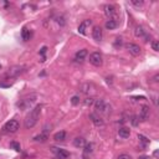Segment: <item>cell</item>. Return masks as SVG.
Wrapping results in <instances>:
<instances>
[{
	"label": "cell",
	"instance_id": "22",
	"mask_svg": "<svg viewBox=\"0 0 159 159\" xmlns=\"http://www.w3.org/2000/svg\"><path fill=\"white\" fill-rule=\"evenodd\" d=\"M21 37L25 41H27V40H30V30H29L27 27H23V30H21Z\"/></svg>",
	"mask_w": 159,
	"mask_h": 159
},
{
	"label": "cell",
	"instance_id": "17",
	"mask_svg": "<svg viewBox=\"0 0 159 159\" xmlns=\"http://www.w3.org/2000/svg\"><path fill=\"white\" fill-rule=\"evenodd\" d=\"M85 144H86V140H85V138H82V137H77V138L73 139V146L77 148L85 147Z\"/></svg>",
	"mask_w": 159,
	"mask_h": 159
},
{
	"label": "cell",
	"instance_id": "14",
	"mask_svg": "<svg viewBox=\"0 0 159 159\" xmlns=\"http://www.w3.org/2000/svg\"><path fill=\"white\" fill-rule=\"evenodd\" d=\"M90 119H91V121L93 122V124L97 126V127H100V126H103V121L96 113H91V114H90Z\"/></svg>",
	"mask_w": 159,
	"mask_h": 159
},
{
	"label": "cell",
	"instance_id": "11",
	"mask_svg": "<svg viewBox=\"0 0 159 159\" xmlns=\"http://www.w3.org/2000/svg\"><path fill=\"white\" fill-rule=\"evenodd\" d=\"M24 66H14V67H11L9 70V72H8V75L10 76V77H15V76H17V75H20L21 72L24 71Z\"/></svg>",
	"mask_w": 159,
	"mask_h": 159
},
{
	"label": "cell",
	"instance_id": "18",
	"mask_svg": "<svg viewBox=\"0 0 159 159\" xmlns=\"http://www.w3.org/2000/svg\"><path fill=\"white\" fill-rule=\"evenodd\" d=\"M53 139L56 140V142H62V140L66 139V132L65 131H60L57 132L55 136H53Z\"/></svg>",
	"mask_w": 159,
	"mask_h": 159
},
{
	"label": "cell",
	"instance_id": "24",
	"mask_svg": "<svg viewBox=\"0 0 159 159\" xmlns=\"http://www.w3.org/2000/svg\"><path fill=\"white\" fill-rule=\"evenodd\" d=\"M92 148H93V144H92V143L85 144V154H88V153H91V152L93 150Z\"/></svg>",
	"mask_w": 159,
	"mask_h": 159
},
{
	"label": "cell",
	"instance_id": "19",
	"mask_svg": "<svg viewBox=\"0 0 159 159\" xmlns=\"http://www.w3.org/2000/svg\"><path fill=\"white\" fill-rule=\"evenodd\" d=\"M87 25H91V20H86V21H84V23L78 26V32L81 35L86 34V26H87Z\"/></svg>",
	"mask_w": 159,
	"mask_h": 159
},
{
	"label": "cell",
	"instance_id": "31",
	"mask_svg": "<svg viewBox=\"0 0 159 159\" xmlns=\"http://www.w3.org/2000/svg\"><path fill=\"white\" fill-rule=\"evenodd\" d=\"M114 46H116V47H119V46H122V39H121V37H117V39H116Z\"/></svg>",
	"mask_w": 159,
	"mask_h": 159
},
{
	"label": "cell",
	"instance_id": "10",
	"mask_svg": "<svg viewBox=\"0 0 159 159\" xmlns=\"http://www.w3.org/2000/svg\"><path fill=\"white\" fill-rule=\"evenodd\" d=\"M140 121H147L149 118V107L148 106H143L140 108V113H139V117H138Z\"/></svg>",
	"mask_w": 159,
	"mask_h": 159
},
{
	"label": "cell",
	"instance_id": "36",
	"mask_svg": "<svg viewBox=\"0 0 159 159\" xmlns=\"http://www.w3.org/2000/svg\"><path fill=\"white\" fill-rule=\"evenodd\" d=\"M139 159H149V158H148V157H140Z\"/></svg>",
	"mask_w": 159,
	"mask_h": 159
},
{
	"label": "cell",
	"instance_id": "37",
	"mask_svg": "<svg viewBox=\"0 0 159 159\" xmlns=\"http://www.w3.org/2000/svg\"><path fill=\"white\" fill-rule=\"evenodd\" d=\"M0 70H1V65H0Z\"/></svg>",
	"mask_w": 159,
	"mask_h": 159
},
{
	"label": "cell",
	"instance_id": "33",
	"mask_svg": "<svg viewBox=\"0 0 159 159\" xmlns=\"http://www.w3.org/2000/svg\"><path fill=\"white\" fill-rule=\"evenodd\" d=\"M118 159H131V157H129L128 154H121L118 157Z\"/></svg>",
	"mask_w": 159,
	"mask_h": 159
},
{
	"label": "cell",
	"instance_id": "23",
	"mask_svg": "<svg viewBox=\"0 0 159 159\" xmlns=\"http://www.w3.org/2000/svg\"><path fill=\"white\" fill-rule=\"evenodd\" d=\"M10 148L14 150H16V152H20L21 150V147H20V143H17V142H11L10 143Z\"/></svg>",
	"mask_w": 159,
	"mask_h": 159
},
{
	"label": "cell",
	"instance_id": "32",
	"mask_svg": "<svg viewBox=\"0 0 159 159\" xmlns=\"http://www.w3.org/2000/svg\"><path fill=\"white\" fill-rule=\"evenodd\" d=\"M138 121H139V119H138V117H137V116H133V117H132V124L133 126L138 124Z\"/></svg>",
	"mask_w": 159,
	"mask_h": 159
},
{
	"label": "cell",
	"instance_id": "6",
	"mask_svg": "<svg viewBox=\"0 0 159 159\" xmlns=\"http://www.w3.org/2000/svg\"><path fill=\"white\" fill-rule=\"evenodd\" d=\"M51 150L56 154V157L59 158V159H67L68 157H70V153H68L67 150H65V149H61V148L52 147V148H51Z\"/></svg>",
	"mask_w": 159,
	"mask_h": 159
},
{
	"label": "cell",
	"instance_id": "27",
	"mask_svg": "<svg viewBox=\"0 0 159 159\" xmlns=\"http://www.w3.org/2000/svg\"><path fill=\"white\" fill-rule=\"evenodd\" d=\"M71 103L73 104V106H77V104L80 103V96H73L71 98Z\"/></svg>",
	"mask_w": 159,
	"mask_h": 159
},
{
	"label": "cell",
	"instance_id": "3",
	"mask_svg": "<svg viewBox=\"0 0 159 159\" xmlns=\"http://www.w3.org/2000/svg\"><path fill=\"white\" fill-rule=\"evenodd\" d=\"M19 128H20V124L16 119H11V121L6 122L4 124V127H3L5 133H15V132L19 131Z\"/></svg>",
	"mask_w": 159,
	"mask_h": 159
},
{
	"label": "cell",
	"instance_id": "5",
	"mask_svg": "<svg viewBox=\"0 0 159 159\" xmlns=\"http://www.w3.org/2000/svg\"><path fill=\"white\" fill-rule=\"evenodd\" d=\"M103 62L102 60V55H101L100 52H92L91 55H90V63H92L93 66H101Z\"/></svg>",
	"mask_w": 159,
	"mask_h": 159
},
{
	"label": "cell",
	"instance_id": "34",
	"mask_svg": "<svg viewBox=\"0 0 159 159\" xmlns=\"http://www.w3.org/2000/svg\"><path fill=\"white\" fill-rule=\"evenodd\" d=\"M46 50H47V47H46V46H44V47L41 49V51H40V53H41V55H45V52H46Z\"/></svg>",
	"mask_w": 159,
	"mask_h": 159
},
{
	"label": "cell",
	"instance_id": "2",
	"mask_svg": "<svg viewBox=\"0 0 159 159\" xmlns=\"http://www.w3.org/2000/svg\"><path fill=\"white\" fill-rule=\"evenodd\" d=\"M95 108H96L97 113L108 114L111 112V106H110V104H107L103 100H97L96 103H95Z\"/></svg>",
	"mask_w": 159,
	"mask_h": 159
},
{
	"label": "cell",
	"instance_id": "29",
	"mask_svg": "<svg viewBox=\"0 0 159 159\" xmlns=\"http://www.w3.org/2000/svg\"><path fill=\"white\" fill-rule=\"evenodd\" d=\"M93 102H95V101H93L92 97H87V98L85 100V104H86V106H91V104H93Z\"/></svg>",
	"mask_w": 159,
	"mask_h": 159
},
{
	"label": "cell",
	"instance_id": "30",
	"mask_svg": "<svg viewBox=\"0 0 159 159\" xmlns=\"http://www.w3.org/2000/svg\"><path fill=\"white\" fill-rule=\"evenodd\" d=\"M131 4H132V5H134V6H137V8H139V6H142V5H143V1H142V0H140V1H137V0H132Z\"/></svg>",
	"mask_w": 159,
	"mask_h": 159
},
{
	"label": "cell",
	"instance_id": "7",
	"mask_svg": "<svg viewBox=\"0 0 159 159\" xmlns=\"http://www.w3.org/2000/svg\"><path fill=\"white\" fill-rule=\"evenodd\" d=\"M126 49L129 51V53H132L133 56H138L140 53V47L137 44H132V42H129V44L126 45Z\"/></svg>",
	"mask_w": 159,
	"mask_h": 159
},
{
	"label": "cell",
	"instance_id": "21",
	"mask_svg": "<svg viewBox=\"0 0 159 159\" xmlns=\"http://www.w3.org/2000/svg\"><path fill=\"white\" fill-rule=\"evenodd\" d=\"M92 88H93V86L91 84H84L81 86V91L84 93H86V95H88V93L92 91Z\"/></svg>",
	"mask_w": 159,
	"mask_h": 159
},
{
	"label": "cell",
	"instance_id": "15",
	"mask_svg": "<svg viewBox=\"0 0 159 159\" xmlns=\"http://www.w3.org/2000/svg\"><path fill=\"white\" fill-rule=\"evenodd\" d=\"M118 134H119V137H122V138H128V137L131 136V131L126 127H122L118 129Z\"/></svg>",
	"mask_w": 159,
	"mask_h": 159
},
{
	"label": "cell",
	"instance_id": "28",
	"mask_svg": "<svg viewBox=\"0 0 159 159\" xmlns=\"http://www.w3.org/2000/svg\"><path fill=\"white\" fill-rule=\"evenodd\" d=\"M152 49L154 50V51H159V44H158V41L157 40H154V41H152Z\"/></svg>",
	"mask_w": 159,
	"mask_h": 159
},
{
	"label": "cell",
	"instance_id": "16",
	"mask_svg": "<svg viewBox=\"0 0 159 159\" xmlns=\"http://www.w3.org/2000/svg\"><path fill=\"white\" fill-rule=\"evenodd\" d=\"M104 25H106V29H107V30H113V29L117 27L118 24H117V21H116L114 19H108Z\"/></svg>",
	"mask_w": 159,
	"mask_h": 159
},
{
	"label": "cell",
	"instance_id": "20",
	"mask_svg": "<svg viewBox=\"0 0 159 159\" xmlns=\"http://www.w3.org/2000/svg\"><path fill=\"white\" fill-rule=\"evenodd\" d=\"M34 140L35 142H41V143H44L47 140V134L46 133H41V134H39V136H35L34 137Z\"/></svg>",
	"mask_w": 159,
	"mask_h": 159
},
{
	"label": "cell",
	"instance_id": "25",
	"mask_svg": "<svg viewBox=\"0 0 159 159\" xmlns=\"http://www.w3.org/2000/svg\"><path fill=\"white\" fill-rule=\"evenodd\" d=\"M56 23L60 25V26H63L65 24H66V21H65V17L63 16H57L56 17Z\"/></svg>",
	"mask_w": 159,
	"mask_h": 159
},
{
	"label": "cell",
	"instance_id": "1",
	"mask_svg": "<svg viewBox=\"0 0 159 159\" xmlns=\"http://www.w3.org/2000/svg\"><path fill=\"white\" fill-rule=\"evenodd\" d=\"M41 108H42L41 104H37L35 108H32V110L30 111V113H29L26 116V118H25V128L30 129V128L34 127L36 123H37L39 117H40V112H41Z\"/></svg>",
	"mask_w": 159,
	"mask_h": 159
},
{
	"label": "cell",
	"instance_id": "35",
	"mask_svg": "<svg viewBox=\"0 0 159 159\" xmlns=\"http://www.w3.org/2000/svg\"><path fill=\"white\" fill-rule=\"evenodd\" d=\"M158 78H159V76H158V75H155L154 77H153V81H154V82H158Z\"/></svg>",
	"mask_w": 159,
	"mask_h": 159
},
{
	"label": "cell",
	"instance_id": "26",
	"mask_svg": "<svg viewBox=\"0 0 159 159\" xmlns=\"http://www.w3.org/2000/svg\"><path fill=\"white\" fill-rule=\"evenodd\" d=\"M138 138H139V140H140V142H142L143 143V147H146L147 146V144L148 143H149V140H148V138H146V137H144V136H138Z\"/></svg>",
	"mask_w": 159,
	"mask_h": 159
},
{
	"label": "cell",
	"instance_id": "12",
	"mask_svg": "<svg viewBox=\"0 0 159 159\" xmlns=\"http://www.w3.org/2000/svg\"><path fill=\"white\" fill-rule=\"evenodd\" d=\"M134 35L137 36V37H144V39H147L146 41H148V36L146 35V30L142 27V26H136L134 27Z\"/></svg>",
	"mask_w": 159,
	"mask_h": 159
},
{
	"label": "cell",
	"instance_id": "13",
	"mask_svg": "<svg viewBox=\"0 0 159 159\" xmlns=\"http://www.w3.org/2000/svg\"><path fill=\"white\" fill-rule=\"evenodd\" d=\"M92 36L96 41H101V40H102V29L100 26H95L93 27V31H92Z\"/></svg>",
	"mask_w": 159,
	"mask_h": 159
},
{
	"label": "cell",
	"instance_id": "4",
	"mask_svg": "<svg viewBox=\"0 0 159 159\" xmlns=\"http://www.w3.org/2000/svg\"><path fill=\"white\" fill-rule=\"evenodd\" d=\"M35 100H36V95H31L30 97H27V98H24V100H21L20 102H17V107H20L21 110H27V108L35 102Z\"/></svg>",
	"mask_w": 159,
	"mask_h": 159
},
{
	"label": "cell",
	"instance_id": "9",
	"mask_svg": "<svg viewBox=\"0 0 159 159\" xmlns=\"http://www.w3.org/2000/svg\"><path fill=\"white\" fill-rule=\"evenodd\" d=\"M86 56H87V50H86V49H82V50H80V51L76 52L75 60L77 61V62H84L85 59H86Z\"/></svg>",
	"mask_w": 159,
	"mask_h": 159
},
{
	"label": "cell",
	"instance_id": "8",
	"mask_svg": "<svg viewBox=\"0 0 159 159\" xmlns=\"http://www.w3.org/2000/svg\"><path fill=\"white\" fill-rule=\"evenodd\" d=\"M104 14L110 17V19H112L114 15H116V6L112 5V4H107L104 5Z\"/></svg>",
	"mask_w": 159,
	"mask_h": 159
}]
</instances>
